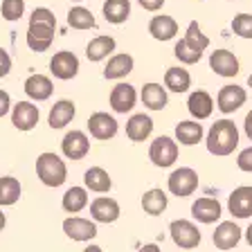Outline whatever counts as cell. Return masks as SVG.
Here are the masks:
<instances>
[{
	"mask_svg": "<svg viewBox=\"0 0 252 252\" xmlns=\"http://www.w3.org/2000/svg\"><path fill=\"white\" fill-rule=\"evenodd\" d=\"M57 32V16L47 7H36L30 16V27H27V47L32 52H47L54 41Z\"/></svg>",
	"mask_w": 252,
	"mask_h": 252,
	"instance_id": "6da1fadb",
	"label": "cell"
},
{
	"mask_svg": "<svg viewBox=\"0 0 252 252\" xmlns=\"http://www.w3.org/2000/svg\"><path fill=\"white\" fill-rule=\"evenodd\" d=\"M210 47V36H205L200 25L196 21H191L187 25V32H185V36L176 43V59L185 65H194L203 59V52Z\"/></svg>",
	"mask_w": 252,
	"mask_h": 252,
	"instance_id": "7a4b0ae2",
	"label": "cell"
},
{
	"mask_svg": "<svg viewBox=\"0 0 252 252\" xmlns=\"http://www.w3.org/2000/svg\"><path fill=\"white\" fill-rule=\"evenodd\" d=\"M239 147V128L232 120H219L216 124H212L210 133H207V151L212 156L225 158L230 153H234V149Z\"/></svg>",
	"mask_w": 252,
	"mask_h": 252,
	"instance_id": "3957f363",
	"label": "cell"
},
{
	"mask_svg": "<svg viewBox=\"0 0 252 252\" xmlns=\"http://www.w3.org/2000/svg\"><path fill=\"white\" fill-rule=\"evenodd\" d=\"M36 176L47 187H61L68 178V167L57 153H41L36 158Z\"/></svg>",
	"mask_w": 252,
	"mask_h": 252,
	"instance_id": "277c9868",
	"label": "cell"
},
{
	"mask_svg": "<svg viewBox=\"0 0 252 252\" xmlns=\"http://www.w3.org/2000/svg\"><path fill=\"white\" fill-rule=\"evenodd\" d=\"M149 158H151V162L160 169L171 167V164L178 160V144L169 135L156 137V140L151 142V147H149Z\"/></svg>",
	"mask_w": 252,
	"mask_h": 252,
	"instance_id": "5b68a950",
	"label": "cell"
},
{
	"mask_svg": "<svg viewBox=\"0 0 252 252\" xmlns=\"http://www.w3.org/2000/svg\"><path fill=\"white\" fill-rule=\"evenodd\" d=\"M167 185H169V191H171L173 196L187 198V196H191L196 189H198V173H196L191 167H180L169 176Z\"/></svg>",
	"mask_w": 252,
	"mask_h": 252,
	"instance_id": "8992f818",
	"label": "cell"
},
{
	"mask_svg": "<svg viewBox=\"0 0 252 252\" xmlns=\"http://www.w3.org/2000/svg\"><path fill=\"white\" fill-rule=\"evenodd\" d=\"M246 101H248L246 88H243V86H236V84L223 86V88L219 90V94H216V106H219V110L225 113V115L236 113Z\"/></svg>",
	"mask_w": 252,
	"mask_h": 252,
	"instance_id": "52a82bcc",
	"label": "cell"
},
{
	"mask_svg": "<svg viewBox=\"0 0 252 252\" xmlns=\"http://www.w3.org/2000/svg\"><path fill=\"white\" fill-rule=\"evenodd\" d=\"M117 128H120L117 120L113 115H108V113H104V110H97V113H93L88 117V131L94 140L101 142L113 140L117 135Z\"/></svg>",
	"mask_w": 252,
	"mask_h": 252,
	"instance_id": "ba28073f",
	"label": "cell"
},
{
	"mask_svg": "<svg viewBox=\"0 0 252 252\" xmlns=\"http://www.w3.org/2000/svg\"><path fill=\"white\" fill-rule=\"evenodd\" d=\"M169 232H171V239L173 243L183 250H191L200 243V232L198 227L191 223V220H173L171 225H169Z\"/></svg>",
	"mask_w": 252,
	"mask_h": 252,
	"instance_id": "9c48e42d",
	"label": "cell"
},
{
	"mask_svg": "<svg viewBox=\"0 0 252 252\" xmlns=\"http://www.w3.org/2000/svg\"><path fill=\"white\" fill-rule=\"evenodd\" d=\"M108 101H110V108L115 110V113L126 115V113H131V110L135 108V104H137V90L133 88L131 84L120 81L115 88L110 90Z\"/></svg>",
	"mask_w": 252,
	"mask_h": 252,
	"instance_id": "30bf717a",
	"label": "cell"
},
{
	"mask_svg": "<svg viewBox=\"0 0 252 252\" xmlns=\"http://www.w3.org/2000/svg\"><path fill=\"white\" fill-rule=\"evenodd\" d=\"M50 72L54 74L61 81H70V79L77 77L79 72V59L77 54L68 52V50H61L50 59Z\"/></svg>",
	"mask_w": 252,
	"mask_h": 252,
	"instance_id": "8fae6325",
	"label": "cell"
},
{
	"mask_svg": "<svg viewBox=\"0 0 252 252\" xmlns=\"http://www.w3.org/2000/svg\"><path fill=\"white\" fill-rule=\"evenodd\" d=\"M61 151L63 156L68 158V160H84L86 156H88L90 151V140L88 135H86L84 131H70L65 133V137H63L61 142Z\"/></svg>",
	"mask_w": 252,
	"mask_h": 252,
	"instance_id": "7c38bea8",
	"label": "cell"
},
{
	"mask_svg": "<svg viewBox=\"0 0 252 252\" xmlns=\"http://www.w3.org/2000/svg\"><path fill=\"white\" fill-rule=\"evenodd\" d=\"M210 68L214 70L219 77H225V79H232L239 74V68H241V63L236 59L234 52L230 50H214L210 54Z\"/></svg>",
	"mask_w": 252,
	"mask_h": 252,
	"instance_id": "4fadbf2b",
	"label": "cell"
},
{
	"mask_svg": "<svg viewBox=\"0 0 252 252\" xmlns=\"http://www.w3.org/2000/svg\"><path fill=\"white\" fill-rule=\"evenodd\" d=\"M38 117L41 113H38L36 104H32V101H18L16 106H11V124L18 131H32L38 124Z\"/></svg>",
	"mask_w": 252,
	"mask_h": 252,
	"instance_id": "5bb4252c",
	"label": "cell"
},
{
	"mask_svg": "<svg viewBox=\"0 0 252 252\" xmlns=\"http://www.w3.org/2000/svg\"><path fill=\"white\" fill-rule=\"evenodd\" d=\"M227 210L236 219H250L252 216V187L243 185L236 187L227 198Z\"/></svg>",
	"mask_w": 252,
	"mask_h": 252,
	"instance_id": "9a60e30c",
	"label": "cell"
},
{
	"mask_svg": "<svg viewBox=\"0 0 252 252\" xmlns=\"http://www.w3.org/2000/svg\"><path fill=\"white\" fill-rule=\"evenodd\" d=\"M140 99L149 110H164L167 108V104H169V90L164 88L162 84L149 81V84L142 86Z\"/></svg>",
	"mask_w": 252,
	"mask_h": 252,
	"instance_id": "2e32d148",
	"label": "cell"
},
{
	"mask_svg": "<svg viewBox=\"0 0 252 252\" xmlns=\"http://www.w3.org/2000/svg\"><path fill=\"white\" fill-rule=\"evenodd\" d=\"M63 232L72 241H90L93 236H97V225L88 219H81V216H70L63 220Z\"/></svg>",
	"mask_w": 252,
	"mask_h": 252,
	"instance_id": "e0dca14e",
	"label": "cell"
},
{
	"mask_svg": "<svg viewBox=\"0 0 252 252\" xmlns=\"http://www.w3.org/2000/svg\"><path fill=\"white\" fill-rule=\"evenodd\" d=\"M74 115H77V106H74V101L70 99H59L54 101V106L50 108V113H47V124H50V128H63V126H68L70 122L74 120Z\"/></svg>",
	"mask_w": 252,
	"mask_h": 252,
	"instance_id": "ac0fdd59",
	"label": "cell"
},
{
	"mask_svg": "<svg viewBox=\"0 0 252 252\" xmlns=\"http://www.w3.org/2000/svg\"><path fill=\"white\" fill-rule=\"evenodd\" d=\"M25 94L30 99L34 101H45L52 97L54 93V86H52V79L45 77V74H30L25 79Z\"/></svg>",
	"mask_w": 252,
	"mask_h": 252,
	"instance_id": "d6986e66",
	"label": "cell"
},
{
	"mask_svg": "<svg viewBox=\"0 0 252 252\" xmlns=\"http://www.w3.org/2000/svg\"><path fill=\"white\" fill-rule=\"evenodd\" d=\"M187 110L191 113V117H194L196 122L207 120V117L214 113V99H212V94L207 93V90H194L187 99Z\"/></svg>",
	"mask_w": 252,
	"mask_h": 252,
	"instance_id": "ffe728a7",
	"label": "cell"
},
{
	"mask_svg": "<svg viewBox=\"0 0 252 252\" xmlns=\"http://www.w3.org/2000/svg\"><path fill=\"white\" fill-rule=\"evenodd\" d=\"M212 241H214V246L219 248V250H232L236 243L241 241V227L236 225L234 220H223V223H219V227H216Z\"/></svg>",
	"mask_w": 252,
	"mask_h": 252,
	"instance_id": "44dd1931",
	"label": "cell"
},
{
	"mask_svg": "<svg viewBox=\"0 0 252 252\" xmlns=\"http://www.w3.org/2000/svg\"><path fill=\"white\" fill-rule=\"evenodd\" d=\"M149 34H151L156 41H171L176 34H178V23L171 16L158 14L149 21Z\"/></svg>",
	"mask_w": 252,
	"mask_h": 252,
	"instance_id": "7402d4cb",
	"label": "cell"
},
{
	"mask_svg": "<svg viewBox=\"0 0 252 252\" xmlns=\"http://www.w3.org/2000/svg\"><path fill=\"white\" fill-rule=\"evenodd\" d=\"M90 214L97 223H115L120 216V203L115 198H94L90 203Z\"/></svg>",
	"mask_w": 252,
	"mask_h": 252,
	"instance_id": "603a6c76",
	"label": "cell"
},
{
	"mask_svg": "<svg viewBox=\"0 0 252 252\" xmlns=\"http://www.w3.org/2000/svg\"><path fill=\"white\" fill-rule=\"evenodd\" d=\"M153 133V120L144 113H135L126 122V135L131 142H144Z\"/></svg>",
	"mask_w": 252,
	"mask_h": 252,
	"instance_id": "cb8c5ba5",
	"label": "cell"
},
{
	"mask_svg": "<svg viewBox=\"0 0 252 252\" xmlns=\"http://www.w3.org/2000/svg\"><path fill=\"white\" fill-rule=\"evenodd\" d=\"M133 65H135V61H133L131 54H113V57L108 59V63H106L104 68V77L106 79H113V81H117V79H124L126 74L133 72Z\"/></svg>",
	"mask_w": 252,
	"mask_h": 252,
	"instance_id": "d4e9b609",
	"label": "cell"
},
{
	"mask_svg": "<svg viewBox=\"0 0 252 252\" xmlns=\"http://www.w3.org/2000/svg\"><path fill=\"white\" fill-rule=\"evenodd\" d=\"M220 212H223V207L216 198H198L191 205V214L200 223H216L220 219Z\"/></svg>",
	"mask_w": 252,
	"mask_h": 252,
	"instance_id": "484cf974",
	"label": "cell"
},
{
	"mask_svg": "<svg viewBox=\"0 0 252 252\" xmlns=\"http://www.w3.org/2000/svg\"><path fill=\"white\" fill-rule=\"evenodd\" d=\"M164 88L169 93H187L191 88V74L183 68V65H173L164 72Z\"/></svg>",
	"mask_w": 252,
	"mask_h": 252,
	"instance_id": "4316f807",
	"label": "cell"
},
{
	"mask_svg": "<svg viewBox=\"0 0 252 252\" xmlns=\"http://www.w3.org/2000/svg\"><path fill=\"white\" fill-rule=\"evenodd\" d=\"M115 38L113 36H94L93 41L86 45V57H88V61L93 63H99L104 61L108 54L115 52Z\"/></svg>",
	"mask_w": 252,
	"mask_h": 252,
	"instance_id": "83f0119b",
	"label": "cell"
},
{
	"mask_svg": "<svg viewBox=\"0 0 252 252\" xmlns=\"http://www.w3.org/2000/svg\"><path fill=\"white\" fill-rule=\"evenodd\" d=\"M176 140L185 147H194L203 140V126L196 120H185L176 124Z\"/></svg>",
	"mask_w": 252,
	"mask_h": 252,
	"instance_id": "f1b7e54d",
	"label": "cell"
},
{
	"mask_svg": "<svg viewBox=\"0 0 252 252\" xmlns=\"http://www.w3.org/2000/svg\"><path fill=\"white\" fill-rule=\"evenodd\" d=\"M101 11H104V18L108 23L122 25L131 16V0H106Z\"/></svg>",
	"mask_w": 252,
	"mask_h": 252,
	"instance_id": "f546056e",
	"label": "cell"
},
{
	"mask_svg": "<svg viewBox=\"0 0 252 252\" xmlns=\"http://www.w3.org/2000/svg\"><path fill=\"white\" fill-rule=\"evenodd\" d=\"M84 183L90 191H97V194H106L113 187V180H110L108 171L101 167H90L84 176Z\"/></svg>",
	"mask_w": 252,
	"mask_h": 252,
	"instance_id": "4dcf8cb0",
	"label": "cell"
},
{
	"mask_svg": "<svg viewBox=\"0 0 252 252\" xmlns=\"http://www.w3.org/2000/svg\"><path fill=\"white\" fill-rule=\"evenodd\" d=\"M169 205V198L162 189H149L142 196V210L147 212L149 216H160Z\"/></svg>",
	"mask_w": 252,
	"mask_h": 252,
	"instance_id": "1f68e13d",
	"label": "cell"
},
{
	"mask_svg": "<svg viewBox=\"0 0 252 252\" xmlns=\"http://www.w3.org/2000/svg\"><path fill=\"white\" fill-rule=\"evenodd\" d=\"M68 25L72 27V30H79V32H84V30H93L94 25H97V21H94V16L93 11L88 9V7H70L68 11Z\"/></svg>",
	"mask_w": 252,
	"mask_h": 252,
	"instance_id": "d6a6232c",
	"label": "cell"
},
{
	"mask_svg": "<svg viewBox=\"0 0 252 252\" xmlns=\"http://www.w3.org/2000/svg\"><path fill=\"white\" fill-rule=\"evenodd\" d=\"M88 205V191L84 187H70L63 194V210L68 214H77Z\"/></svg>",
	"mask_w": 252,
	"mask_h": 252,
	"instance_id": "836d02e7",
	"label": "cell"
},
{
	"mask_svg": "<svg viewBox=\"0 0 252 252\" xmlns=\"http://www.w3.org/2000/svg\"><path fill=\"white\" fill-rule=\"evenodd\" d=\"M21 198V183L11 176H5L0 178V205L2 207H9L16 200Z\"/></svg>",
	"mask_w": 252,
	"mask_h": 252,
	"instance_id": "e575fe53",
	"label": "cell"
},
{
	"mask_svg": "<svg viewBox=\"0 0 252 252\" xmlns=\"http://www.w3.org/2000/svg\"><path fill=\"white\" fill-rule=\"evenodd\" d=\"M0 14L5 21H18L25 14V0H2Z\"/></svg>",
	"mask_w": 252,
	"mask_h": 252,
	"instance_id": "d590c367",
	"label": "cell"
},
{
	"mask_svg": "<svg viewBox=\"0 0 252 252\" xmlns=\"http://www.w3.org/2000/svg\"><path fill=\"white\" fill-rule=\"evenodd\" d=\"M232 32L241 38H252V14H236L232 21Z\"/></svg>",
	"mask_w": 252,
	"mask_h": 252,
	"instance_id": "8d00e7d4",
	"label": "cell"
},
{
	"mask_svg": "<svg viewBox=\"0 0 252 252\" xmlns=\"http://www.w3.org/2000/svg\"><path fill=\"white\" fill-rule=\"evenodd\" d=\"M236 164H239V169L246 173H252V147L243 149L239 156H236Z\"/></svg>",
	"mask_w": 252,
	"mask_h": 252,
	"instance_id": "74e56055",
	"label": "cell"
},
{
	"mask_svg": "<svg viewBox=\"0 0 252 252\" xmlns=\"http://www.w3.org/2000/svg\"><path fill=\"white\" fill-rule=\"evenodd\" d=\"M9 70H11V57H9V52H7L5 47H0V79L7 77Z\"/></svg>",
	"mask_w": 252,
	"mask_h": 252,
	"instance_id": "f35d334b",
	"label": "cell"
},
{
	"mask_svg": "<svg viewBox=\"0 0 252 252\" xmlns=\"http://www.w3.org/2000/svg\"><path fill=\"white\" fill-rule=\"evenodd\" d=\"M7 113H11V97L7 90H0V117H5Z\"/></svg>",
	"mask_w": 252,
	"mask_h": 252,
	"instance_id": "ab89813d",
	"label": "cell"
},
{
	"mask_svg": "<svg viewBox=\"0 0 252 252\" xmlns=\"http://www.w3.org/2000/svg\"><path fill=\"white\" fill-rule=\"evenodd\" d=\"M137 2H140L142 9H147V11H158L164 5V0H137Z\"/></svg>",
	"mask_w": 252,
	"mask_h": 252,
	"instance_id": "60d3db41",
	"label": "cell"
},
{
	"mask_svg": "<svg viewBox=\"0 0 252 252\" xmlns=\"http://www.w3.org/2000/svg\"><path fill=\"white\" fill-rule=\"evenodd\" d=\"M243 131H246V135L252 140V110L246 115V120H243Z\"/></svg>",
	"mask_w": 252,
	"mask_h": 252,
	"instance_id": "b9f144b4",
	"label": "cell"
},
{
	"mask_svg": "<svg viewBox=\"0 0 252 252\" xmlns=\"http://www.w3.org/2000/svg\"><path fill=\"white\" fill-rule=\"evenodd\" d=\"M137 252H160V246H156V243H147V246L140 248Z\"/></svg>",
	"mask_w": 252,
	"mask_h": 252,
	"instance_id": "7bdbcfd3",
	"label": "cell"
},
{
	"mask_svg": "<svg viewBox=\"0 0 252 252\" xmlns=\"http://www.w3.org/2000/svg\"><path fill=\"white\" fill-rule=\"evenodd\" d=\"M246 241L250 243V248H252V223H250V227L246 230Z\"/></svg>",
	"mask_w": 252,
	"mask_h": 252,
	"instance_id": "ee69618b",
	"label": "cell"
},
{
	"mask_svg": "<svg viewBox=\"0 0 252 252\" xmlns=\"http://www.w3.org/2000/svg\"><path fill=\"white\" fill-rule=\"evenodd\" d=\"M84 252H104V250H101L99 246H88V248H86Z\"/></svg>",
	"mask_w": 252,
	"mask_h": 252,
	"instance_id": "f6af8a7d",
	"label": "cell"
},
{
	"mask_svg": "<svg viewBox=\"0 0 252 252\" xmlns=\"http://www.w3.org/2000/svg\"><path fill=\"white\" fill-rule=\"evenodd\" d=\"M5 223H7V219H5V214H2V212H0V230H2V227H5Z\"/></svg>",
	"mask_w": 252,
	"mask_h": 252,
	"instance_id": "bcb514c9",
	"label": "cell"
},
{
	"mask_svg": "<svg viewBox=\"0 0 252 252\" xmlns=\"http://www.w3.org/2000/svg\"><path fill=\"white\" fill-rule=\"evenodd\" d=\"M248 86H250V88H252V74H250V77H248Z\"/></svg>",
	"mask_w": 252,
	"mask_h": 252,
	"instance_id": "7dc6e473",
	"label": "cell"
},
{
	"mask_svg": "<svg viewBox=\"0 0 252 252\" xmlns=\"http://www.w3.org/2000/svg\"><path fill=\"white\" fill-rule=\"evenodd\" d=\"M74 2H79V0H74Z\"/></svg>",
	"mask_w": 252,
	"mask_h": 252,
	"instance_id": "c3c4849f",
	"label": "cell"
}]
</instances>
